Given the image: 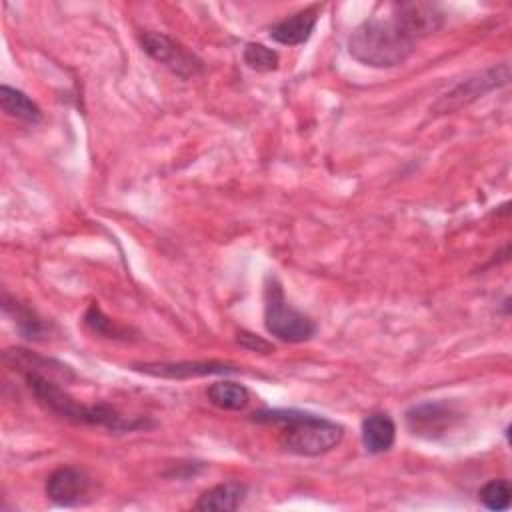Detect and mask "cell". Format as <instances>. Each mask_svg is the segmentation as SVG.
Segmentation results:
<instances>
[{
    "label": "cell",
    "instance_id": "1",
    "mask_svg": "<svg viewBox=\"0 0 512 512\" xmlns=\"http://www.w3.org/2000/svg\"><path fill=\"white\" fill-rule=\"evenodd\" d=\"M418 40L392 16H370L348 36V54L370 68H394L416 50Z\"/></svg>",
    "mask_w": 512,
    "mask_h": 512
},
{
    "label": "cell",
    "instance_id": "2",
    "mask_svg": "<svg viewBox=\"0 0 512 512\" xmlns=\"http://www.w3.org/2000/svg\"><path fill=\"white\" fill-rule=\"evenodd\" d=\"M252 420L260 424H282L280 444L298 456H322L334 450L344 438V428L338 422L302 410H260L252 414Z\"/></svg>",
    "mask_w": 512,
    "mask_h": 512
},
{
    "label": "cell",
    "instance_id": "3",
    "mask_svg": "<svg viewBox=\"0 0 512 512\" xmlns=\"http://www.w3.org/2000/svg\"><path fill=\"white\" fill-rule=\"evenodd\" d=\"M24 376L26 386L34 394V398L50 412H54L60 418H66L74 424H90V426H104L114 432H130L136 428H144L146 422L140 418H124L120 412H116L112 406L98 404V406H84L76 402L72 396L66 394V390L56 382V378H50L40 372H20Z\"/></svg>",
    "mask_w": 512,
    "mask_h": 512
},
{
    "label": "cell",
    "instance_id": "4",
    "mask_svg": "<svg viewBox=\"0 0 512 512\" xmlns=\"http://www.w3.org/2000/svg\"><path fill=\"white\" fill-rule=\"evenodd\" d=\"M264 326L274 338L290 344L306 342L318 330L308 314L296 310L284 298V292L274 278L268 280L264 290Z\"/></svg>",
    "mask_w": 512,
    "mask_h": 512
},
{
    "label": "cell",
    "instance_id": "5",
    "mask_svg": "<svg viewBox=\"0 0 512 512\" xmlns=\"http://www.w3.org/2000/svg\"><path fill=\"white\" fill-rule=\"evenodd\" d=\"M138 40L142 50L152 60L166 66L172 74H176L182 80H188L202 72V60L196 58L184 44H180L172 36L156 30H144L138 34Z\"/></svg>",
    "mask_w": 512,
    "mask_h": 512
},
{
    "label": "cell",
    "instance_id": "6",
    "mask_svg": "<svg viewBox=\"0 0 512 512\" xmlns=\"http://www.w3.org/2000/svg\"><path fill=\"white\" fill-rule=\"evenodd\" d=\"M510 80V68L506 62L492 66L484 72H478L476 76L466 78L464 82L456 84L452 90H448L444 96H440V100L434 104V112L438 114H450L454 110H460L462 106L470 104L472 100L480 98L482 94L504 86Z\"/></svg>",
    "mask_w": 512,
    "mask_h": 512
},
{
    "label": "cell",
    "instance_id": "7",
    "mask_svg": "<svg viewBox=\"0 0 512 512\" xmlns=\"http://www.w3.org/2000/svg\"><path fill=\"white\" fill-rule=\"evenodd\" d=\"M458 412L448 402H424L406 412L408 430L428 440L442 438L458 422Z\"/></svg>",
    "mask_w": 512,
    "mask_h": 512
},
{
    "label": "cell",
    "instance_id": "8",
    "mask_svg": "<svg viewBox=\"0 0 512 512\" xmlns=\"http://www.w3.org/2000/svg\"><path fill=\"white\" fill-rule=\"evenodd\" d=\"M390 14L416 38L434 34L444 24V12L432 2H394Z\"/></svg>",
    "mask_w": 512,
    "mask_h": 512
},
{
    "label": "cell",
    "instance_id": "9",
    "mask_svg": "<svg viewBox=\"0 0 512 512\" xmlns=\"http://www.w3.org/2000/svg\"><path fill=\"white\" fill-rule=\"evenodd\" d=\"M90 490V478L76 466H60L48 478L44 492L58 506L80 504Z\"/></svg>",
    "mask_w": 512,
    "mask_h": 512
},
{
    "label": "cell",
    "instance_id": "10",
    "mask_svg": "<svg viewBox=\"0 0 512 512\" xmlns=\"http://www.w3.org/2000/svg\"><path fill=\"white\" fill-rule=\"evenodd\" d=\"M138 372L158 378H196V376H212V374H236L238 366L218 362V360H196V362H144L132 366Z\"/></svg>",
    "mask_w": 512,
    "mask_h": 512
},
{
    "label": "cell",
    "instance_id": "11",
    "mask_svg": "<svg viewBox=\"0 0 512 512\" xmlns=\"http://www.w3.org/2000/svg\"><path fill=\"white\" fill-rule=\"evenodd\" d=\"M316 22H318V6L302 8V10L286 16L284 20L276 22L270 28V38L284 46L304 44L312 36Z\"/></svg>",
    "mask_w": 512,
    "mask_h": 512
},
{
    "label": "cell",
    "instance_id": "12",
    "mask_svg": "<svg viewBox=\"0 0 512 512\" xmlns=\"http://www.w3.org/2000/svg\"><path fill=\"white\" fill-rule=\"evenodd\" d=\"M248 494L246 484L242 482H222L204 490L196 502V510L202 512H232L238 510Z\"/></svg>",
    "mask_w": 512,
    "mask_h": 512
},
{
    "label": "cell",
    "instance_id": "13",
    "mask_svg": "<svg viewBox=\"0 0 512 512\" xmlns=\"http://www.w3.org/2000/svg\"><path fill=\"white\" fill-rule=\"evenodd\" d=\"M396 440V424L386 412H372L362 420V444L370 454H384Z\"/></svg>",
    "mask_w": 512,
    "mask_h": 512
},
{
    "label": "cell",
    "instance_id": "14",
    "mask_svg": "<svg viewBox=\"0 0 512 512\" xmlns=\"http://www.w3.org/2000/svg\"><path fill=\"white\" fill-rule=\"evenodd\" d=\"M0 104L2 110L16 120H22L26 124H38L42 120V110L40 106L26 96L22 90L12 88L8 84L0 86Z\"/></svg>",
    "mask_w": 512,
    "mask_h": 512
},
{
    "label": "cell",
    "instance_id": "15",
    "mask_svg": "<svg viewBox=\"0 0 512 512\" xmlns=\"http://www.w3.org/2000/svg\"><path fill=\"white\" fill-rule=\"evenodd\" d=\"M4 312L14 318L16 330L26 340H44L50 332V326L34 310L20 304L18 300H10L8 294H4Z\"/></svg>",
    "mask_w": 512,
    "mask_h": 512
},
{
    "label": "cell",
    "instance_id": "16",
    "mask_svg": "<svg viewBox=\"0 0 512 512\" xmlns=\"http://www.w3.org/2000/svg\"><path fill=\"white\" fill-rule=\"evenodd\" d=\"M206 396L214 406H218L222 410H244L250 402L248 388L244 384H238L232 380H222V382L210 384Z\"/></svg>",
    "mask_w": 512,
    "mask_h": 512
},
{
    "label": "cell",
    "instance_id": "17",
    "mask_svg": "<svg viewBox=\"0 0 512 512\" xmlns=\"http://www.w3.org/2000/svg\"><path fill=\"white\" fill-rule=\"evenodd\" d=\"M242 58H244V64L256 72H272L280 64L278 52H274L272 48H266L264 44H258V42H248L244 46Z\"/></svg>",
    "mask_w": 512,
    "mask_h": 512
},
{
    "label": "cell",
    "instance_id": "18",
    "mask_svg": "<svg viewBox=\"0 0 512 512\" xmlns=\"http://www.w3.org/2000/svg\"><path fill=\"white\" fill-rule=\"evenodd\" d=\"M480 502L490 508V510H506L510 506V496H512V486L506 478H494L486 482L480 492Z\"/></svg>",
    "mask_w": 512,
    "mask_h": 512
},
{
    "label": "cell",
    "instance_id": "19",
    "mask_svg": "<svg viewBox=\"0 0 512 512\" xmlns=\"http://www.w3.org/2000/svg\"><path fill=\"white\" fill-rule=\"evenodd\" d=\"M84 324L94 332V334H100V336H106V338H128V330L114 324L108 316H104V312L92 304L84 316Z\"/></svg>",
    "mask_w": 512,
    "mask_h": 512
},
{
    "label": "cell",
    "instance_id": "20",
    "mask_svg": "<svg viewBox=\"0 0 512 512\" xmlns=\"http://www.w3.org/2000/svg\"><path fill=\"white\" fill-rule=\"evenodd\" d=\"M238 344L242 348H246L250 352H258V354H270L274 350V346L268 340H264L262 336L252 334L248 330H240L238 332Z\"/></svg>",
    "mask_w": 512,
    "mask_h": 512
}]
</instances>
